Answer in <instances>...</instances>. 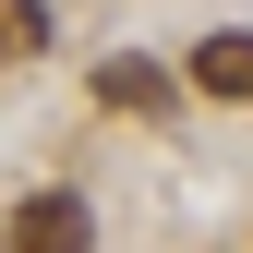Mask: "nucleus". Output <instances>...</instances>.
Listing matches in <instances>:
<instances>
[{
	"instance_id": "nucleus-4",
	"label": "nucleus",
	"mask_w": 253,
	"mask_h": 253,
	"mask_svg": "<svg viewBox=\"0 0 253 253\" xmlns=\"http://www.w3.org/2000/svg\"><path fill=\"white\" fill-rule=\"evenodd\" d=\"M48 48V0H0V60H37Z\"/></svg>"
},
{
	"instance_id": "nucleus-2",
	"label": "nucleus",
	"mask_w": 253,
	"mask_h": 253,
	"mask_svg": "<svg viewBox=\"0 0 253 253\" xmlns=\"http://www.w3.org/2000/svg\"><path fill=\"white\" fill-rule=\"evenodd\" d=\"M97 97H109V109H133V121H169V73L121 48V60H97Z\"/></svg>"
},
{
	"instance_id": "nucleus-3",
	"label": "nucleus",
	"mask_w": 253,
	"mask_h": 253,
	"mask_svg": "<svg viewBox=\"0 0 253 253\" xmlns=\"http://www.w3.org/2000/svg\"><path fill=\"white\" fill-rule=\"evenodd\" d=\"M193 84L229 97V109H253V37H205V48H193Z\"/></svg>"
},
{
	"instance_id": "nucleus-1",
	"label": "nucleus",
	"mask_w": 253,
	"mask_h": 253,
	"mask_svg": "<svg viewBox=\"0 0 253 253\" xmlns=\"http://www.w3.org/2000/svg\"><path fill=\"white\" fill-rule=\"evenodd\" d=\"M0 253H97L84 193H12L0 205Z\"/></svg>"
}]
</instances>
